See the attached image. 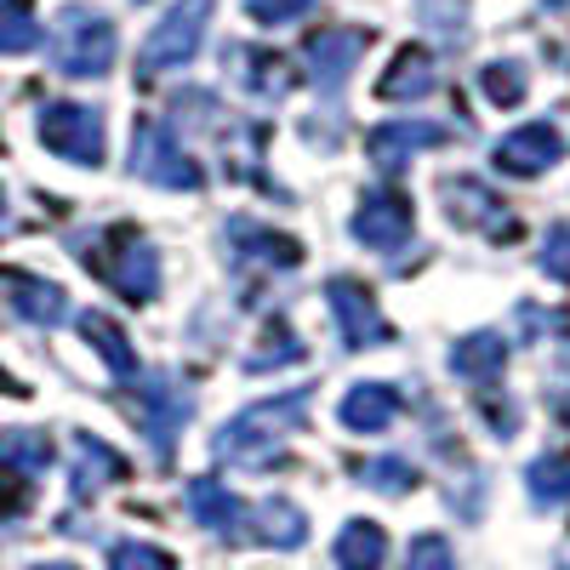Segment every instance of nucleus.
Listing matches in <instances>:
<instances>
[{"mask_svg": "<svg viewBox=\"0 0 570 570\" xmlns=\"http://www.w3.org/2000/svg\"><path fill=\"white\" fill-rule=\"evenodd\" d=\"M440 200L451 206V217H456V223H480V228L491 223L497 234H513L508 223H497V217H508V212L485 195V183H480V177H451V183L440 188Z\"/></svg>", "mask_w": 570, "mask_h": 570, "instance_id": "a211bd4d", "label": "nucleus"}, {"mask_svg": "<svg viewBox=\"0 0 570 570\" xmlns=\"http://www.w3.org/2000/svg\"><path fill=\"white\" fill-rule=\"evenodd\" d=\"M52 58L63 75H109L115 63V23L91 7H63L58 12V35H52Z\"/></svg>", "mask_w": 570, "mask_h": 570, "instance_id": "f03ea898", "label": "nucleus"}, {"mask_svg": "<svg viewBox=\"0 0 570 570\" xmlns=\"http://www.w3.org/2000/svg\"><path fill=\"white\" fill-rule=\"evenodd\" d=\"M246 12L257 23H292V18L308 12V0H246Z\"/></svg>", "mask_w": 570, "mask_h": 570, "instance_id": "2f4dec72", "label": "nucleus"}, {"mask_svg": "<svg viewBox=\"0 0 570 570\" xmlns=\"http://www.w3.org/2000/svg\"><path fill=\"white\" fill-rule=\"evenodd\" d=\"M109 570H177V564L155 542H115L109 548Z\"/></svg>", "mask_w": 570, "mask_h": 570, "instance_id": "c85d7f7f", "label": "nucleus"}, {"mask_svg": "<svg viewBox=\"0 0 570 570\" xmlns=\"http://www.w3.org/2000/svg\"><path fill=\"white\" fill-rule=\"evenodd\" d=\"M80 337L86 343H98L104 348V360L120 371V376H137V360H131V343L115 331V320H104V314H80Z\"/></svg>", "mask_w": 570, "mask_h": 570, "instance_id": "5701e85b", "label": "nucleus"}, {"mask_svg": "<svg viewBox=\"0 0 570 570\" xmlns=\"http://www.w3.org/2000/svg\"><path fill=\"white\" fill-rule=\"evenodd\" d=\"M383 559H389L383 525H371V519H348L343 537H337V564L343 570H383Z\"/></svg>", "mask_w": 570, "mask_h": 570, "instance_id": "aec40b11", "label": "nucleus"}, {"mask_svg": "<svg viewBox=\"0 0 570 570\" xmlns=\"http://www.w3.org/2000/svg\"><path fill=\"white\" fill-rule=\"evenodd\" d=\"M451 365L462 376H497L502 371V337H468V343H456Z\"/></svg>", "mask_w": 570, "mask_h": 570, "instance_id": "bb28decb", "label": "nucleus"}, {"mask_svg": "<svg viewBox=\"0 0 570 570\" xmlns=\"http://www.w3.org/2000/svg\"><path fill=\"white\" fill-rule=\"evenodd\" d=\"M405 570H456V564H451V548H445V537H416V542H411V559H405Z\"/></svg>", "mask_w": 570, "mask_h": 570, "instance_id": "7c9ffc66", "label": "nucleus"}, {"mask_svg": "<svg viewBox=\"0 0 570 570\" xmlns=\"http://www.w3.org/2000/svg\"><path fill=\"white\" fill-rule=\"evenodd\" d=\"M354 480L383 491V497H405L416 485V468L405 456H365V462H354Z\"/></svg>", "mask_w": 570, "mask_h": 570, "instance_id": "4be33fe9", "label": "nucleus"}, {"mask_svg": "<svg viewBox=\"0 0 570 570\" xmlns=\"http://www.w3.org/2000/svg\"><path fill=\"white\" fill-rule=\"evenodd\" d=\"M308 537V519H303V508H292V502H257L252 508V542H268V548H297Z\"/></svg>", "mask_w": 570, "mask_h": 570, "instance_id": "6ab92c4d", "label": "nucleus"}, {"mask_svg": "<svg viewBox=\"0 0 570 570\" xmlns=\"http://www.w3.org/2000/svg\"><path fill=\"white\" fill-rule=\"evenodd\" d=\"M40 142L75 166H104V115L86 104H46L40 109Z\"/></svg>", "mask_w": 570, "mask_h": 570, "instance_id": "20e7f679", "label": "nucleus"}, {"mask_svg": "<svg viewBox=\"0 0 570 570\" xmlns=\"http://www.w3.org/2000/svg\"><path fill=\"white\" fill-rule=\"evenodd\" d=\"M234 63H246V86L257 91H268V98H279L285 86H292V69H285L279 58H268V52H234Z\"/></svg>", "mask_w": 570, "mask_h": 570, "instance_id": "cd10ccee", "label": "nucleus"}, {"mask_svg": "<svg viewBox=\"0 0 570 570\" xmlns=\"http://www.w3.org/2000/svg\"><path fill=\"white\" fill-rule=\"evenodd\" d=\"M131 171H142L149 183H171V188H195L200 183V166L177 149V137L155 120L137 126V142H131Z\"/></svg>", "mask_w": 570, "mask_h": 570, "instance_id": "423d86ee", "label": "nucleus"}, {"mask_svg": "<svg viewBox=\"0 0 570 570\" xmlns=\"http://www.w3.org/2000/svg\"><path fill=\"white\" fill-rule=\"evenodd\" d=\"M348 228H354V240H365L371 252H400L411 240V206L394 195V188H376V195L360 200Z\"/></svg>", "mask_w": 570, "mask_h": 570, "instance_id": "1a4fd4ad", "label": "nucleus"}, {"mask_svg": "<svg viewBox=\"0 0 570 570\" xmlns=\"http://www.w3.org/2000/svg\"><path fill=\"white\" fill-rule=\"evenodd\" d=\"M343 428H354V434H383V428L400 416V394L389 383H360L343 394Z\"/></svg>", "mask_w": 570, "mask_h": 570, "instance_id": "dca6fc26", "label": "nucleus"}, {"mask_svg": "<svg viewBox=\"0 0 570 570\" xmlns=\"http://www.w3.org/2000/svg\"><path fill=\"white\" fill-rule=\"evenodd\" d=\"M188 508H195V525H206L223 542H252V502H240L234 491H223L217 480H195L188 485Z\"/></svg>", "mask_w": 570, "mask_h": 570, "instance_id": "9d476101", "label": "nucleus"}, {"mask_svg": "<svg viewBox=\"0 0 570 570\" xmlns=\"http://www.w3.org/2000/svg\"><path fill=\"white\" fill-rule=\"evenodd\" d=\"M480 91L491 104H519V98H525V69H519V63H491L480 75Z\"/></svg>", "mask_w": 570, "mask_h": 570, "instance_id": "c756f323", "label": "nucleus"}, {"mask_svg": "<svg viewBox=\"0 0 570 570\" xmlns=\"http://www.w3.org/2000/svg\"><path fill=\"white\" fill-rule=\"evenodd\" d=\"M131 416H137L142 434H149V445H155L160 456H171L183 422H188V400L166 383V376H149V383H142V394H131Z\"/></svg>", "mask_w": 570, "mask_h": 570, "instance_id": "6e6552de", "label": "nucleus"}, {"mask_svg": "<svg viewBox=\"0 0 570 570\" xmlns=\"http://www.w3.org/2000/svg\"><path fill=\"white\" fill-rule=\"evenodd\" d=\"M434 58H428V46H405V52L389 63V80H383V98H422L428 86H434Z\"/></svg>", "mask_w": 570, "mask_h": 570, "instance_id": "412c9836", "label": "nucleus"}, {"mask_svg": "<svg viewBox=\"0 0 570 570\" xmlns=\"http://www.w3.org/2000/svg\"><path fill=\"white\" fill-rule=\"evenodd\" d=\"M126 473V462H120V451H109L104 440H91V434H80L75 440V468H69V491L86 502V497H98L104 485H115Z\"/></svg>", "mask_w": 570, "mask_h": 570, "instance_id": "4468645a", "label": "nucleus"}, {"mask_svg": "<svg viewBox=\"0 0 570 570\" xmlns=\"http://www.w3.org/2000/svg\"><path fill=\"white\" fill-rule=\"evenodd\" d=\"M46 462H52V445L40 434H7L0 440V513H18L29 502Z\"/></svg>", "mask_w": 570, "mask_h": 570, "instance_id": "0eeeda50", "label": "nucleus"}, {"mask_svg": "<svg viewBox=\"0 0 570 570\" xmlns=\"http://www.w3.org/2000/svg\"><path fill=\"white\" fill-rule=\"evenodd\" d=\"M0 292L12 297V308L35 325H58L69 314V297L58 292L52 279H35V274H0Z\"/></svg>", "mask_w": 570, "mask_h": 570, "instance_id": "2eb2a0df", "label": "nucleus"}, {"mask_svg": "<svg viewBox=\"0 0 570 570\" xmlns=\"http://www.w3.org/2000/svg\"><path fill=\"white\" fill-rule=\"evenodd\" d=\"M559 155H564V137H559L553 126H525V131H513L502 149H497V171L537 177V171H548Z\"/></svg>", "mask_w": 570, "mask_h": 570, "instance_id": "ddd939ff", "label": "nucleus"}, {"mask_svg": "<svg viewBox=\"0 0 570 570\" xmlns=\"http://www.w3.org/2000/svg\"><path fill=\"white\" fill-rule=\"evenodd\" d=\"M325 297H331V308H337V331H343V343H348V348H365V343H383V337H389V320L376 314V303L365 297V285H354V279H331V285H325Z\"/></svg>", "mask_w": 570, "mask_h": 570, "instance_id": "9b49d317", "label": "nucleus"}, {"mask_svg": "<svg viewBox=\"0 0 570 570\" xmlns=\"http://www.w3.org/2000/svg\"><path fill=\"white\" fill-rule=\"evenodd\" d=\"M365 52V35H348V29H325V35H314L308 46H303V63H308V80L320 86V91H331L348 69H354V58Z\"/></svg>", "mask_w": 570, "mask_h": 570, "instance_id": "f8f14e48", "label": "nucleus"}, {"mask_svg": "<svg viewBox=\"0 0 570 570\" xmlns=\"http://www.w3.org/2000/svg\"><path fill=\"white\" fill-rule=\"evenodd\" d=\"M303 354V337L285 320H268V331H263V343H257V354H252V365L257 371H274V365H292Z\"/></svg>", "mask_w": 570, "mask_h": 570, "instance_id": "393cba45", "label": "nucleus"}, {"mask_svg": "<svg viewBox=\"0 0 570 570\" xmlns=\"http://www.w3.org/2000/svg\"><path fill=\"white\" fill-rule=\"evenodd\" d=\"M0 228H7V195H0Z\"/></svg>", "mask_w": 570, "mask_h": 570, "instance_id": "f704fd0d", "label": "nucleus"}, {"mask_svg": "<svg viewBox=\"0 0 570 570\" xmlns=\"http://www.w3.org/2000/svg\"><path fill=\"white\" fill-rule=\"evenodd\" d=\"M35 40H40V29H35L29 0H0V52H29Z\"/></svg>", "mask_w": 570, "mask_h": 570, "instance_id": "b1692460", "label": "nucleus"}, {"mask_svg": "<svg viewBox=\"0 0 570 570\" xmlns=\"http://www.w3.org/2000/svg\"><path fill=\"white\" fill-rule=\"evenodd\" d=\"M0 389H7V371H0Z\"/></svg>", "mask_w": 570, "mask_h": 570, "instance_id": "c9c22d12", "label": "nucleus"}, {"mask_svg": "<svg viewBox=\"0 0 570 570\" xmlns=\"http://www.w3.org/2000/svg\"><path fill=\"white\" fill-rule=\"evenodd\" d=\"M525 485H531V497H537L542 508H553L559 497H570V456H542V462H531Z\"/></svg>", "mask_w": 570, "mask_h": 570, "instance_id": "a878e982", "label": "nucleus"}, {"mask_svg": "<svg viewBox=\"0 0 570 570\" xmlns=\"http://www.w3.org/2000/svg\"><path fill=\"white\" fill-rule=\"evenodd\" d=\"M212 23V0H177V7L160 18V29L142 40V58L137 69L142 75H160V69H177L200 52V35Z\"/></svg>", "mask_w": 570, "mask_h": 570, "instance_id": "7ed1b4c3", "label": "nucleus"}, {"mask_svg": "<svg viewBox=\"0 0 570 570\" xmlns=\"http://www.w3.org/2000/svg\"><path fill=\"white\" fill-rule=\"evenodd\" d=\"M308 416V394H279V400H263V405H252V411H240L223 434H217V456L223 462H246V468H257V462H268L274 456V445L292 434V428Z\"/></svg>", "mask_w": 570, "mask_h": 570, "instance_id": "f257e3e1", "label": "nucleus"}, {"mask_svg": "<svg viewBox=\"0 0 570 570\" xmlns=\"http://www.w3.org/2000/svg\"><path fill=\"white\" fill-rule=\"evenodd\" d=\"M542 263H548V274H553V279H570V223H559V228L548 234Z\"/></svg>", "mask_w": 570, "mask_h": 570, "instance_id": "473e14b6", "label": "nucleus"}, {"mask_svg": "<svg viewBox=\"0 0 570 570\" xmlns=\"http://www.w3.org/2000/svg\"><path fill=\"white\" fill-rule=\"evenodd\" d=\"M35 570H75V564H35Z\"/></svg>", "mask_w": 570, "mask_h": 570, "instance_id": "72a5a7b5", "label": "nucleus"}, {"mask_svg": "<svg viewBox=\"0 0 570 570\" xmlns=\"http://www.w3.org/2000/svg\"><path fill=\"white\" fill-rule=\"evenodd\" d=\"M440 142V126H428V120H400V126H383V131H371V160L376 166H405L411 155L422 149H434Z\"/></svg>", "mask_w": 570, "mask_h": 570, "instance_id": "f3484780", "label": "nucleus"}, {"mask_svg": "<svg viewBox=\"0 0 570 570\" xmlns=\"http://www.w3.org/2000/svg\"><path fill=\"white\" fill-rule=\"evenodd\" d=\"M109 246H115V252L98 257L91 268H98L126 303H149V297L160 292V263H155L149 240H142V234H131V228H109Z\"/></svg>", "mask_w": 570, "mask_h": 570, "instance_id": "39448f33", "label": "nucleus"}]
</instances>
